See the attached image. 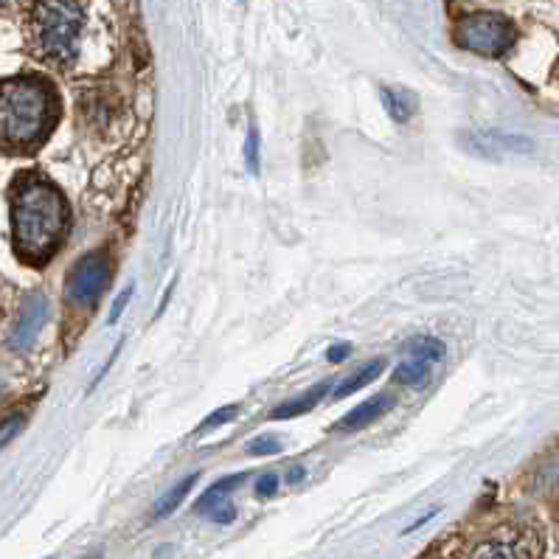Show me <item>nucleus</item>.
<instances>
[{"mask_svg":"<svg viewBox=\"0 0 559 559\" xmlns=\"http://www.w3.org/2000/svg\"><path fill=\"white\" fill-rule=\"evenodd\" d=\"M436 512H439V509H430V512H427V515L419 517V520H416L413 526H408V529H405V534H408V531H416V529H419V526H425V523H427V520H430V517H436Z\"/></svg>","mask_w":559,"mask_h":559,"instance_id":"393cba45","label":"nucleus"},{"mask_svg":"<svg viewBox=\"0 0 559 559\" xmlns=\"http://www.w3.org/2000/svg\"><path fill=\"white\" fill-rule=\"evenodd\" d=\"M110 284V265L102 253L96 256H85L79 265L74 267L71 279H68V298L74 304H96L99 295L107 290Z\"/></svg>","mask_w":559,"mask_h":559,"instance_id":"39448f33","label":"nucleus"},{"mask_svg":"<svg viewBox=\"0 0 559 559\" xmlns=\"http://www.w3.org/2000/svg\"><path fill=\"white\" fill-rule=\"evenodd\" d=\"M248 453L251 456H273V453H281V442L279 439H270V436H262V439L248 444Z\"/></svg>","mask_w":559,"mask_h":559,"instance_id":"6ab92c4d","label":"nucleus"},{"mask_svg":"<svg viewBox=\"0 0 559 559\" xmlns=\"http://www.w3.org/2000/svg\"><path fill=\"white\" fill-rule=\"evenodd\" d=\"M352 354V343H335L332 349H329V363H340V360H346Z\"/></svg>","mask_w":559,"mask_h":559,"instance_id":"b1692460","label":"nucleus"},{"mask_svg":"<svg viewBox=\"0 0 559 559\" xmlns=\"http://www.w3.org/2000/svg\"><path fill=\"white\" fill-rule=\"evenodd\" d=\"M470 559H523V551H520V545L512 543V540L492 537V540H484L481 545H475Z\"/></svg>","mask_w":559,"mask_h":559,"instance_id":"f8f14e48","label":"nucleus"},{"mask_svg":"<svg viewBox=\"0 0 559 559\" xmlns=\"http://www.w3.org/2000/svg\"><path fill=\"white\" fill-rule=\"evenodd\" d=\"M6 3H9V0H0V6H6Z\"/></svg>","mask_w":559,"mask_h":559,"instance_id":"bb28decb","label":"nucleus"},{"mask_svg":"<svg viewBox=\"0 0 559 559\" xmlns=\"http://www.w3.org/2000/svg\"><path fill=\"white\" fill-rule=\"evenodd\" d=\"M383 371H385L383 360H371V363H366V366L360 368V371H354L349 380H343V383L335 388V397L338 399L352 397V394H357L360 388H366L368 383H374V380H377Z\"/></svg>","mask_w":559,"mask_h":559,"instance_id":"9d476101","label":"nucleus"},{"mask_svg":"<svg viewBox=\"0 0 559 559\" xmlns=\"http://www.w3.org/2000/svg\"><path fill=\"white\" fill-rule=\"evenodd\" d=\"M88 559H99V557H88Z\"/></svg>","mask_w":559,"mask_h":559,"instance_id":"cd10ccee","label":"nucleus"},{"mask_svg":"<svg viewBox=\"0 0 559 559\" xmlns=\"http://www.w3.org/2000/svg\"><path fill=\"white\" fill-rule=\"evenodd\" d=\"M456 40L467 51L484 57H501L515 43V26L495 12H475L458 20Z\"/></svg>","mask_w":559,"mask_h":559,"instance_id":"20e7f679","label":"nucleus"},{"mask_svg":"<svg viewBox=\"0 0 559 559\" xmlns=\"http://www.w3.org/2000/svg\"><path fill=\"white\" fill-rule=\"evenodd\" d=\"M85 31V12L79 0H37L29 15V45L31 54L65 68L79 54Z\"/></svg>","mask_w":559,"mask_h":559,"instance_id":"7ed1b4c3","label":"nucleus"},{"mask_svg":"<svg viewBox=\"0 0 559 559\" xmlns=\"http://www.w3.org/2000/svg\"><path fill=\"white\" fill-rule=\"evenodd\" d=\"M197 478H200V475H197V472H192L189 478H183L180 484L172 486V489H169V492L163 495L161 501L155 503V517H169L172 512H175V509H180V503L186 501V495L192 492V486L197 484Z\"/></svg>","mask_w":559,"mask_h":559,"instance_id":"ddd939ff","label":"nucleus"},{"mask_svg":"<svg viewBox=\"0 0 559 559\" xmlns=\"http://www.w3.org/2000/svg\"><path fill=\"white\" fill-rule=\"evenodd\" d=\"M68 222L62 194L45 180H26L12 200V231L17 253L29 262H43L59 245Z\"/></svg>","mask_w":559,"mask_h":559,"instance_id":"f257e3e1","label":"nucleus"},{"mask_svg":"<svg viewBox=\"0 0 559 559\" xmlns=\"http://www.w3.org/2000/svg\"><path fill=\"white\" fill-rule=\"evenodd\" d=\"M245 481V472H236V475H231V478H222V481H217L214 486H208L206 495L197 501V512H208V509H214L217 503H222V498L228 495V492H234L236 486Z\"/></svg>","mask_w":559,"mask_h":559,"instance_id":"2eb2a0df","label":"nucleus"},{"mask_svg":"<svg viewBox=\"0 0 559 559\" xmlns=\"http://www.w3.org/2000/svg\"><path fill=\"white\" fill-rule=\"evenodd\" d=\"M397 405V399L394 394H374V397H368L363 405H357L354 411H349L343 419H340L338 430L343 433H352V430H360V427H368L371 422H377V419H383L385 413L391 411Z\"/></svg>","mask_w":559,"mask_h":559,"instance_id":"6e6552de","label":"nucleus"},{"mask_svg":"<svg viewBox=\"0 0 559 559\" xmlns=\"http://www.w3.org/2000/svg\"><path fill=\"white\" fill-rule=\"evenodd\" d=\"M54 118L51 90L34 79L0 85V147L26 149L37 144Z\"/></svg>","mask_w":559,"mask_h":559,"instance_id":"f03ea898","label":"nucleus"},{"mask_svg":"<svg viewBox=\"0 0 559 559\" xmlns=\"http://www.w3.org/2000/svg\"><path fill=\"white\" fill-rule=\"evenodd\" d=\"M276 489H279V478H276L273 472H265V475L256 481V495H259V498H270V495H276Z\"/></svg>","mask_w":559,"mask_h":559,"instance_id":"4be33fe9","label":"nucleus"},{"mask_svg":"<svg viewBox=\"0 0 559 559\" xmlns=\"http://www.w3.org/2000/svg\"><path fill=\"white\" fill-rule=\"evenodd\" d=\"M206 515L211 517L214 523H231V520H234V517H236V509H234V506H231V503L222 501V503H217L214 509H208Z\"/></svg>","mask_w":559,"mask_h":559,"instance_id":"5701e85b","label":"nucleus"},{"mask_svg":"<svg viewBox=\"0 0 559 559\" xmlns=\"http://www.w3.org/2000/svg\"><path fill=\"white\" fill-rule=\"evenodd\" d=\"M130 298H133V284H127L121 293H118L116 304H113V309H110V315H107V324H116L118 318L124 315V309H127V304H130Z\"/></svg>","mask_w":559,"mask_h":559,"instance_id":"412c9836","label":"nucleus"},{"mask_svg":"<svg viewBox=\"0 0 559 559\" xmlns=\"http://www.w3.org/2000/svg\"><path fill=\"white\" fill-rule=\"evenodd\" d=\"M259 144H262V138H259V130L251 127L248 130V141H245V163H248V172L251 175H259V169H262V155H259Z\"/></svg>","mask_w":559,"mask_h":559,"instance_id":"a211bd4d","label":"nucleus"},{"mask_svg":"<svg viewBox=\"0 0 559 559\" xmlns=\"http://www.w3.org/2000/svg\"><path fill=\"white\" fill-rule=\"evenodd\" d=\"M236 413H239V408H236V405H225V408H217L214 413H208L206 422H200V425H197V433H211V430H217V427L228 425V422H234Z\"/></svg>","mask_w":559,"mask_h":559,"instance_id":"f3484780","label":"nucleus"},{"mask_svg":"<svg viewBox=\"0 0 559 559\" xmlns=\"http://www.w3.org/2000/svg\"><path fill=\"white\" fill-rule=\"evenodd\" d=\"M301 478H304V467H295V470H290V475H287V481H290V484L301 481Z\"/></svg>","mask_w":559,"mask_h":559,"instance_id":"a878e982","label":"nucleus"},{"mask_svg":"<svg viewBox=\"0 0 559 559\" xmlns=\"http://www.w3.org/2000/svg\"><path fill=\"white\" fill-rule=\"evenodd\" d=\"M405 352L411 360H425V363H439L447 354V346H444L439 338H430V335H419L405 343Z\"/></svg>","mask_w":559,"mask_h":559,"instance_id":"9b49d317","label":"nucleus"},{"mask_svg":"<svg viewBox=\"0 0 559 559\" xmlns=\"http://www.w3.org/2000/svg\"><path fill=\"white\" fill-rule=\"evenodd\" d=\"M329 380H324L321 385H315V388H309L307 394H301V397L295 399H287V402H281L279 408L273 411V419H295V416H304V413H309L318 402H321V397H326V391H329Z\"/></svg>","mask_w":559,"mask_h":559,"instance_id":"1a4fd4ad","label":"nucleus"},{"mask_svg":"<svg viewBox=\"0 0 559 559\" xmlns=\"http://www.w3.org/2000/svg\"><path fill=\"white\" fill-rule=\"evenodd\" d=\"M394 380L402 385H411V388H422V385L430 383V363H425V360H411V357H408V363L397 366Z\"/></svg>","mask_w":559,"mask_h":559,"instance_id":"dca6fc26","label":"nucleus"},{"mask_svg":"<svg viewBox=\"0 0 559 559\" xmlns=\"http://www.w3.org/2000/svg\"><path fill=\"white\" fill-rule=\"evenodd\" d=\"M20 427H23V419H20V416H9V419H3V422H0V450H3V447H6V444L12 442V439H15L17 433H20Z\"/></svg>","mask_w":559,"mask_h":559,"instance_id":"aec40b11","label":"nucleus"},{"mask_svg":"<svg viewBox=\"0 0 559 559\" xmlns=\"http://www.w3.org/2000/svg\"><path fill=\"white\" fill-rule=\"evenodd\" d=\"M45 321H48V298L43 293H31L23 309H20V318H17L15 329H12L9 346L15 352H29L31 346L37 343V338H40Z\"/></svg>","mask_w":559,"mask_h":559,"instance_id":"423d86ee","label":"nucleus"},{"mask_svg":"<svg viewBox=\"0 0 559 559\" xmlns=\"http://www.w3.org/2000/svg\"><path fill=\"white\" fill-rule=\"evenodd\" d=\"M383 104L385 110H388V116L394 118L397 124H405V121H411L413 116V96L411 93H405V90H391V88H383Z\"/></svg>","mask_w":559,"mask_h":559,"instance_id":"4468645a","label":"nucleus"},{"mask_svg":"<svg viewBox=\"0 0 559 559\" xmlns=\"http://www.w3.org/2000/svg\"><path fill=\"white\" fill-rule=\"evenodd\" d=\"M461 144L484 158H501V149H509V152H529L531 149L529 138L503 133H461Z\"/></svg>","mask_w":559,"mask_h":559,"instance_id":"0eeeda50","label":"nucleus"}]
</instances>
